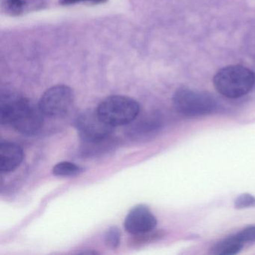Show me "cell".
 <instances>
[{
  "instance_id": "cell-1",
  "label": "cell",
  "mask_w": 255,
  "mask_h": 255,
  "mask_svg": "<svg viewBox=\"0 0 255 255\" xmlns=\"http://www.w3.org/2000/svg\"><path fill=\"white\" fill-rule=\"evenodd\" d=\"M39 106L34 105L26 98L5 92L0 100V122L11 125L20 133L32 135L39 130L44 122Z\"/></svg>"
},
{
  "instance_id": "cell-9",
  "label": "cell",
  "mask_w": 255,
  "mask_h": 255,
  "mask_svg": "<svg viewBox=\"0 0 255 255\" xmlns=\"http://www.w3.org/2000/svg\"><path fill=\"white\" fill-rule=\"evenodd\" d=\"M116 140L110 136L98 141L83 142L82 153L86 156H98L110 151L116 146Z\"/></svg>"
},
{
  "instance_id": "cell-3",
  "label": "cell",
  "mask_w": 255,
  "mask_h": 255,
  "mask_svg": "<svg viewBox=\"0 0 255 255\" xmlns=\"http://www.w3.org/2000/svg\"><path fill=\"white\" fill-rule=\"evenodd\" d=\"M139 112V104L135 100L119 95L106 98L97 110L101 119L113 128L132 123L138 117Z\"/></svg>"
},
{
  "instance_id": "cell-8",
  "label": "cell",
  "mask_w": 255,
  "mask_h": 255,
  "mask_svg": "<svg viewBox=\"0 0 255 255\" xmlns=\"http://www.w3.org/2000/svg\"><path fill=\"white\" fill-rule=\"evenodd\" d=\"M23 151L18 144L11 141L0 144V171L2 174L14 171L21 164Z\"/></svg>"
},
{
  "instance_id": "cell-12",
  "label": "cell",
  "mask_w": 255,
  "mask_h": 255,
  "mask_svg": "<svg viewBox=\"0 0 255 255\" xmlns=\"http://www.w3.org/2000/svg\"><path fill=\"white\" fill-rule=\"evenodd\" d=\"M160 127V122L156 116H151L148 119H143L138 125H135V133L145 135L147 133H152L157 130Z\"/></svg>"
},
{
  "instance_id": "cell-5",
  "label": "cell",
  "mask_w": 255,
  "mask_h": 255,
  "mask_svg": "<svg viewBox=\"0 0 255 255\" xmlns=\"http://www.w3.org/2000/svg\"><path fill=\"white\" fill-rule=\"evenodd\" d=\"M74 101V94L66 86H56L44 92L39 106L43 114L49 117H62L69 111Z\"/></svg>"
},
{
  "instance_id": "cell-6",
  "label": "cell",
  "mask_w": 255,
  "mask_h": 255,
  "mask_svg": "<svg viewBox=\"0 0 255 255\" xmlns=\"http://www.w3.org/2000/svg\"><path fill=\"white\" fill-rule=\"evenodd\" d=\"M75 125L83 142L104 139L113 134V127L104 122L97 111L82 113L77 117Z\"/></svg>"
},
{
  "instance_id": "cell-11",
  "label": "cell",
  "mask_w": 255,
  "mask_h": 255,
  "mask_svg": "<svg viewBox=\"0 0 255 255\" xmlns=\"http://www.w3.org/2000/svg\"><path fill=\"white\" fill-rule=\"evenodd\" d=\"M83 172V168L77 164L70 162H61L53 168L54 175L59 177H74Z\"/></svg>"
},
{
  "instance_id": "cell-2",
  "label": "cell",
  "mask_w": 255,
  "mask_h": 255,
  "mask_svg": "<svg viewBox=\"0 0 255 255\" xmlns=\"http://www.w3.org/2000/svg\"><path fill=\"white\" fill-rule=\"evenodd\" d=\"M218 92L231 99L247 95L255 83V75L250 69L242 65H230L219 70L213 78Z\"/></svg>"
},
{
  "instance_id": "cell-15",
  "label": "cell",
  "mask_w": 255,
  "mask_h": 255,
  "mask_svg": "<svg viewBox=\"0 0 255 255\" xmlns=\"http://www.w3.org/2000/svg\"><path fill=\"white\" fill-rule=\"evenodd\" d=\"M234 236L243 244L247 242L255 241V226L247 227Z\"/></svg>"
},
{
  "instance_id": "cell-16",
  "label": "cell",
  "mask_w": 255,
  "mask_h": 255,
  "mask_svg": "<svg viewBox=\"0 0 255 255\" xmlns=\"http://www.w3.org/2000/svg\"><path fill=\"white\" fill-rule=\"evenodd\" d=\"M7 8L11 14H19L23 10V2L22 0H4Z\"/></svg>"
},
{
  "instance_id": "cell-7",
  "label": "cell",
  "mask_w": 255,
  "mask_h": 255,
  "mask_svg": "<svg viewBox=\"0 0 255 255\" xmlns=\"http://www.w3.org/2000/svg\"><path fill=\"white\" fill-rule=\"evenodd\" d=\"M156 224V217L148 207L140 204L134 207L128 213L125 221V228L132 235H141L153 231Z\"/></svg>"
},
{
  "instance_id": "cell-4",
  "label": "cell",
  "mask_w": 255,
  "mask_h": 255,
  "mask_svg": "<svg viewBox=\"0 0 255 255\" xmlns=\"http://www.w3.org/2000/svg\"><path fill=\"white\" fill-rule=\"evenodd\" d=\"M176 110L188 117H198L211 114L216 110V103L204 92L189 89H178L173 97Z\"/></svg>"
},
{
  "instance_id": "cell-14",
  "label": "cell",
  "mask_w": 255,
  "mask_h": 255,
  "mask_svg": "<svg viewBox=\"0 0 255 255\" xmlns=\"http://www.w3.org/2000/svg\"><path fill=\"white\" fill-rule=\"evenodd\" d=\"M234 207L237 209H246L255 207V198L250 194H243L234 201Z\"/></svg>"
},
{
  "instance_id": "cell-13",
  "label": "cell",
  "mask_w": 255,
  "mask_h": 255,
  "mask_svg": "<svg viewBox=\"0 0 255 255\" xmlns=\"http://www.w3.org/2000/svg\"><path fill=\"white\" fill-rule=\"evenodd\" d=\"M106 245L111 249H117L120 244L121 231L117 227H112L106 232L104 236Z\"/></svg>"
},
{
  "instance_id": "cell-10",
  "label": "cell",
  "mask_w": 255,
  "mask_h": 255,
  "mask_svg": "<svg viewBox=\"0 0 255 255\" xmlns=\"http://www.w3.org/2000/svg\"><path fill=\"white\" fill-rule=\"evenodd\" d=\"M243 247V243L235 236L228 237L218 243L212 249V253L217 255H234L238 254Z\"/></svg>"
},
{
  "instance_id": "cell-17",
  "label": "cell",
  "mask_w": 255,
  "mask_h": 255,
  "mask_svg": "<svg viewBox=\"0 0 255 255\" xmlns=\"http://www.w3.org/2000/svg\"><path fill=\"white\" fill-rule=\"evenodd\" d=\"M107 0H61V2L63 5H71V4L77 3L80 2H93L95 3H99L103 2Z\"/></svg>"
}]
</instances>
